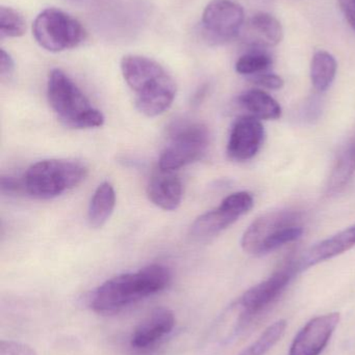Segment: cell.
I'll return each instance as SVG.
<instances>
[{"label":"cell","mask_w":355,"mask_h":355,"mask_svg":"<svg viewBox=\"0 0 355 355\" xmlns=\"http://www.w3.org/2000/svg\"><path fill=\"white\" fill-rule=\"evenodd\" d=\"M171 272L166 266L151 264L135 272L123 273L104 282L89 297V306L97 314L118 313L168 287Z\"/></svg>","instance_id":"6da1fadb"},{"label":"cell","mask_w":355,"mask_h":355,"mask_svg":"<svg viewBox=\"0 0 355 355\" xmlns=\"http://www.w3.org/2000/svg\"><path fill=\"white\" fill-rule=\"evenodd\" d=\"M123 78L135 94L137 110L154 118L170 108L176 96V85L164 67L151 58L126 55L121 60Z\"/></svg>","instance_id":"7a4b0ae2"},{"label":"cell","mask_w":355,"mask_h":355,"mask_svg":"<svg viewBox=\"0 0 355 355\" xmlns=\"http://www.w3.org/2000/svg\"><path fill=\"white\" fill-rule=\"evenodd\" d=\"M47 97L58 121L68 128L91 129L104 125V114L92 105L76 83L60 69L49 73Z\"/></svg>","instance_id":"3957f363"},{"label":"cell","mask_w":355,"mask_h":355,"mask_svg":"<svg viewBox=\"0 0 355 355\" xmlns=\"http://www.w3.org/2000/svg\"><path fill=\"white\" fill-rule=\"evenodd\" d=\"M85 164L72 160L48 159L33 164L23 178L24 191L39 200L56 198L85 179Z\"/></svg>","instance_id":"277c9868"},{"label":"cell","mask_w":355,"mask_h":355,"mask_svg":"<svg viewBox=\"0 0 355 355\" xmlns=\"http://www.w3.org/2000/svg\"><path fill=\"white\" fill-rule=\"evenodd\" d=\"M210 144V133L199 123H175L170 130L168 145L160 154L158 168L174 172L199 160Z\"/></svg>","instance_id":"5b68a950"},{"label":"cell","mask_w":355,"mask_h":355,"mask_svg":"<svg viewBox=\"0 0 355 355\" xmlns=\"http://www.w3.org/2000/svg\"><path fill=\"white\" fill-rule=\"evenodd\" d=\"M37 43L50 52H62L79 47L85 39L81 22L58 8H49L40 12L33 24Z\"/></svg>","instance_id":"8992f818"},{"label":"cell","mask_w":355,"mask_h":355,"mask_svg":"<svg viewBox=\"0 0 355 355\" xmlns=\"http://www.w3.org/2000/svg\"><path fill=\"white\" fill-rule=\"evenodd\" d=\"M298 259L288 257L287 260L265 281L248 289L238 300L240 320H250L264 312L283 293L296 273L299 272Z\"/></svg>","instance_id":"52a82bcc"},{"label":"cell","mask_w":355,"mask_h":355,"mask_svg":"<svg viewBox=\"0 0 355 355\" xmlns=\"http://www.w3.org/2000/svg\"><path fill=\"white\" fill-rule=\"evenodd\" d=\"M254 204V196L249 192L229 194L218 208L208 211L194 221L191 227L192 237L197 240H208L219 235L242 215L249 212Z\"/></svg>","instance_id":"ba28073f"},{"label":"cell","mask_w":355,"mask_h":355,"mask_svg":"<svg viewBox=\"0 0 355 355\" xmlns=\"http://www.w3.org/2000/svg\"><path fill=\"white\" fill-rule=\"evenodd\" d=\"M243 8L233 0H213L202 14V31L214 43L235 39L243 27Z\"/></svg>","instance_id":"9c48e42d"},{"label":"cell","mask_w":355,"mask_h":355,"mask_svg":"<svg viewBox=\"0 0 355 355\" xmlns=\"http://www.w3.org/2000/svg\"><path fill=\"white\" fill-rule=\"evenodd\" d=\"M302 214L298 211H272L258 217L248 227L242 237L241 245L244 252L254 256H262L265 244L279 231L291 225H300Z\"/></svg>","instance_id":"30bf717a"},{"label":"cell","mask_w":355,"mask_h":355,"mask_svg":"<svg viewBox=\"0 0 355 355\" xmlns=\"http://www.w3.org/2000/svg\"><path fill=\"white\" fill-rule=\"evenodd\" d=\"M341 320L340 313H329L311 319L295 336L289 355H320L329 345Z\"/></svg>","instance_id":"8fae6325"},{"label":"cell","mask_w":355,"mask_h":355,"mask_svg":"<svg viewBox=\"0 0 355 355\" xmlns=\"http://www.w3.org/2000/svg\"><path fill=\"white\" fill-rule=\"evenodd\" d=\"M265 139V129L258 119L244 116L231 127L227 144V155L231 160L243 162L252 159L260 151Z\"/></svg>","instance_id":"7c38bea8"},{"label":"cell","mask_w":355,"mask_h":355,"mask_svg":"<svg viewBox=\"0 0 355 355\" xmlns=\"http://www.w3.org/2000/svg\"><path fill=\"white\" fill-rule=\"evenodd\" d=\"M175 322L172 311L166 308L156 309L135 327L131 338V347L135 349L151 347L173 331Z\"/></svg>","instance_id":"4fadbf2b"},{"label":"cell","mask_w":355,"mask_h":355,"mask_svg":"<svg viewBox=\"0 0 355 355\" xmlns=\"http://www.w3.org/2000/svg\"><path fill=\"white\" fill-rule=\"evenodd\" d=\"M355 246V225L327 238L311 248L302 258L298 259L300 271L331 260L344 254Z\"/></svg>","instance_id":"5bb4252c"},{"label":"cell","mask_w":355,"mask_h":355,"mask_svg":"<svg viewBox=\"0 0 355 355\" xmlns=\"http://www.w3.org/2000/svg\"><path fill=\"white\" fill-rule=\"evenodd\" d=\"M147 196L158 208L176 210L183 200V184L173 172L160 170L148 182Z\"/></svg>","instance_id":"9a60e30c"},{"label":"cell","mask_w":355,"mask_h":355,"mask_svg":"<svg viewBox=\"0 0 355 355\" xmlns=\"http://www.w3.org/2000/svg\"><path fill=\"white\" fill-rule=\"evenodd\" d=\"M283 37L281 22L268 12H258L247 25V41L256 48L274 47Z\"/></svg>","instance_id":"2e32d148"},{"label":"cell","mask_w":355,"mask_h":355,"mask_svg":"<svg viewBox=\"0 0 355 355\" xmlns=\"http://www.w3.org/2000/svg\"><path fill=\"white\" fill-rule=\"evenodd\" d=\"M116 206V192L112 184L104 182L96 188L89 209H88V221L94 229H99L106 225L113 214Z\"/></svg>","instance_id":"e0dca14e"},{"label":"cell","mask_w":355,"mask_h":355,"mask_svg":"<svg viewBox=\"0 0 355 355\" xmlns=\"http://www.w3.org/2000/svg\"><path fill=\"white\" fill-rule=\"evenodd\" d=\"M239 102L246 110L258 120H277L281 116L279 102L262 89L245 92L239 97Z\"/></svg>","instance_id":"ac0fdd59"},{"label":"cell","mask_w":355,"mask_h":355,"mask_svg":"<svg viewBox=\"0 0 355 355\" xmlns=\"http://www.w3.org/2000/svg\"><path fill=\"white\" fill-rule=\"evenodd\" d=\"M355 174V139L338 158L327 184V192L337 194L343 191Z\"/></svg>","instance_id":"d6986e66"},{"label":"cell","mask_w":355,"mask_h":355,"mask_svg":"<svg viewBox=\"0 0 355 355\" xmlns=\"http://www.w3.org/2000/svg\"><path fill=\"white\" fill-rule=\"evenodd\" d=\"M337 70V60L329 52L317 51L311 64V79L315 89L321 93L327 91L335 80Z\"/></svg>","instance_id":"ffe728a7"},{"label":"cell","mask_w":355,"mask_h":355,"mask_svg":"<svg viewBox=\"0 0 355 355\" xmlns=\"http://www.w3.org/2000/svg\"><path fill=\"white\" fill-rule=\"evenodd\" d=\"M287 327V321L283 319L275 321L261 334L256 342L239 355H266L281 341V338L285 335Z\"/></svg>","instance_id":"44dd1931"},{"label":"cell","mask_w":355,"mask_h":355,"mask_svg":"<svg viewBox=\"0 0 355 355\" xmlns=\"http://www.w3.org/2000/svg\"><path fill=\"white\" fill-rule=\"evenodd\" d=\"M271 64H272V58L268 53L258 49H254L240 56L239 60L236 62V71L241 75L254 76L268 70Z\"/></svg>","instance_id":"7402d4cb"},{"label":"cell","mask_w":355,"mask_h":355,"mask_svg":"<svg viewBox=\"0 0 355 355\" xmlns=\"http://www.w3.org/2000/svg\"><path fill=\"white\" fill-rule=\"evenodd\" d=\"M26 31V22L18 10L10 6L0 8V39L22 37Z\"/></svg>","instance_id":"603a6c76"},{"label":"cell","mask_w":355,"mask_h":355,"mask_svg":"<svg viewBox=\"0 0 355 355\" xmlns=\"http://www.w3.org/2000/svg\"><path fill=\"white\" fill-rule=\"evenodd\" d=\"M0 355H38L37 352L27 344L16 341L0 342Z\"/></svg>","instance_id":"cb8c5ba5"},{"label":"cell","mask_w":355,"mask_h":355,"mask_svg":"<svg viewBox=\"0 0 355 355\" xmlns=\"http://www.w3.org/2000/svg\"><path fill=\"white\" fill-rule=\"evenodd\" d=\"M251 81L258 87L272 89V91L283 89V85H285V81L279 75L265 74V73L254 75V77H251Z\"/></svg>","instance_id":"d4e9b609"},{"label":"cell","mask_w":355,"mask_h":355,"mask_svg":"<svg viewBox=\"0 0 355 355\" xmlns=\"http://www.w3.org/2000/svg\"><path fill=\"white\" fill-rule=\"evenodd\" d=\"M14 71V60L6 50L1 49V54H0V76L2 79L10 78Z\"/></svg>","instance_id":"484cf974"},{"label":"cell","mask_w":355,"mask_h":355,"mask_svg":"<svg viewBox=\"0 0 355 355\" xmlns=\"http://www.w3.org/2000/svg\"><path fill=\"white\" fill-rule=\"evenodd\" d=\"M1 190L3 193H20L24 191L23 181H18L12 177H2Z\"/></svg>","instance_id":"4316f807"},{"label":"cell","mask_w":355,"mask_h":355,"mask_svg":"<svg viewBox=\"0 0 355 355\" xmlns=\"http://www.w3.org/2000/svg\"><path fill=\"white\" fill-rule=\"evenodd\" d=\"M338 1L346 20L355 31V0H338Z\"/></svg>","instance_id":"83f0119b"}]
</instances>
